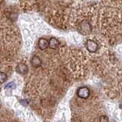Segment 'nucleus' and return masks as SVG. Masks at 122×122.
Returning <instances> with one entry per match:
<instances>
[{"label":"nucleus","mask_w":122,"mask_h":122,"mask_svg":"<svg viewBox=\"0 0 122 122\" xmlns=\"http://www.w3.org/2000/svg\"><path fill=\"white\" fill-rule=\"evenodd\" d=\"M79 31L82 35H88L92 32V27L87 21H82L79 25Z\"/></svg>","instance_id":"obj_1"},{"label":"nucleus","mask_w":122,"mask_h":122,"mask_svg":"<svg viewBox=\"0 0 122 122\" xmlns=\"http://www.w3.org/2000/svg\"><path fill=\"white\" fill-rule=\"evenodd\" d=\"M89 95H90V90L88 87L82 86L80 87L77 90V95L82 99H87L89 97Z\"/></svg>","instance_id":"obj_2"},{"label":"nucleus","mask_w":122,"mask_h":122,"mask_svg":"<svg viewBox=\"0 0 122 122\" xmlns=\"http://www.w3.org/2000/svg\"><path fill=\"white\" fill-rule=\"evenodd\" d=\"M86 47L91 53H95L98 51V44L92 40H87L86 42Z\"/></svg>","instance_id":"obj_3"},{"label":"nucleus","mask_w":122,"mask_h":122,"mask_svg":"<svg viewBox=\"0 0 122 122\" xmlns=\"http://www.w3.org/2000/svg\"><path fill=\"white\" fill-rule=\"evenodd\" d=\"M16 71L19 74L25 75L28 73V66L25 63H19L16 67Z\"/></svg>","instance_id":"obj_4"},{"label":"nucleus","mask_w":122,"mask_h":122,"mask_svg":"<svg viewBox=\"0 0 122 122\" xmlns=\"http://www.w3.org/2000/svg\"><path fill=\"white\" fill-rule=\"evenodd\" d=\"M31 65L35 68H39L42 65V60L38 56H34L31 59Z\"/></svg>","instance_id":"obj_5"},{"label":"nucleus","mask_w":122,"mask_h":122,"mask_svg":"<svg viewBox=\"0 0 122 122\" xmlns=\"http://www.w3.org/2000/svg\"><path fill=\"white\" fill-rule=\"evenodd\" d=\"M59 44H60L59 41H57L55 37H51L48 42V47L53 50H55L56 48H57Z\"/></svg>","instance_id":"obj_6"},{"label":"nucleus","mask_w":122,"mask_h":122,"mask_svg":"<svg viewBox=\"0 0 122 122\" xmlns=\"http://www.w3.org/2000/svg\"><path fill=\"white\" fill-rule=\"evenodd\" d=\"M38 47L41 50H46L48 47V41L45 38H41L38 41Z\"/></svg>","instance_id":"obj_7"},{"label":"nucleus","mask_w":122,"mask_h":122,"mask_svg":"<svg viewBox=\"0 0 122 122\" xmlns=\"http://www.w3.org/2000/svg\"><path fill=\"white\" fill-rule=\"evenodd\" d=\"M7 80V75L3 72H0V83L2 84Z\"/></svg>","instance_id":"obj_8"},{"label":"nucleus","mask_w":122,"mask_h":122,"mask_svg":"<svg viewBox=\"0 0 122 122\" xmlns=\"http://www.w3.org/2000/svg\"><path fill=\"white\" fill-rule=\"evenodd\" d=\"M15 87H16V85H15V82H9V84H7L5 88V89H15Z\"/></svg>","instance_id":"obj_9"},{"label":"nucleus","mask_w":122,"mask_h":122,"mask_svg":"<svg viewBox=\"0 0 122 122\" xmlns=\"http://www.w3.org/2000/svg\"><path fill=\"white\" fill-rule=\"evenodd\" d=\"M99 122H108V118L105 115H102L99 118Z\"/></svg>","instance_id":"obj_10"}]
</instances>
